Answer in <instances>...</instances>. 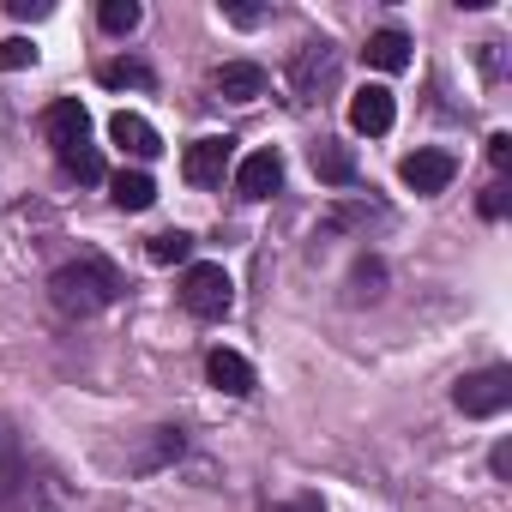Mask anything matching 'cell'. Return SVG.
Instances as JSON below:
<instances>
[{
    "label": "cell",
    "mask_w": 512,
    "mask_h": 512,
    "mask_svg": "<svg viewBox=\"0 0 512 512\" xmlns=\"http://www.w3.org/2000/svg\"><path fill=\"white\" fill-rule=\"evenodd\" d=\"M121 290H127V278L103 260V253H79V260H67V266L49 278V302H55L67 320L103 314L109 302H121Z\"/></svg>",
    "instance_id": "obj_1"
},
{
    "label": "cell",
    "mask_w": 512,
    "mask_h": 512,
    "mask_svg": "<svg viewBox=\"0 0 512 512\" xmlns=\"http://www.w3.org/2000/svg\"><path fill=\"white\" fill-rule=\"evenodd\" d=\"M181 308H187L193 320H223V314L235 308V284H229V272L211 266V260L187 266V278H181Z\"/></svg>",
    "instance_id": "obj_2"
},
{
    "label": "cell",
    "mask_w": 512,
    "mask_h": 512,
    "mask_svg": "<svg viewBox=\"0 0 512 512\" xmlns=\"http://www.w3.org/2000/svg\"><path fill=\"white\" fill-rule=\"evenodd\" d=\"M452 404H458L464 416H476V422L500 416V410L512 404V368H476V374H464L458 392H452Z\"/></svg>",
    "instance_id": "obj_3"
},
{
    "label": "cell",
    "mask_w": 512,
    "mask_h": 512,
    "mask_svg": "<svg viewBox=\"0 0 512 512\" xmlns=\"http://www.w3.org/2000/svg\"><path fill=\"white\" fill-rule=\"evenodd\" d=\"M43 133H49L55 157H67V151L91 145V115H85V103H79V97H55V103L43 109Z\"/></svg>",
    "instance_id": "obj_4"
},
{
    "label": "cell",
    "mask_w": 512,
    "mask_h": 512,
    "mask_svg": "<svg viewBox=\"0 0 512 512\" xmlns=\"http://www.w3.org/2000/svg\"><path fill=\"white\" fill-rule=\"evenodd\" d=\"M229 163H235V139H193L187 157H181V175H187L193 187H217Z\"/></svg>",
    "instance_id": "obj_5"
},
{
    "label": "cell",
    "mask_w": 512,
    "mask_h": 512,
    "mask_svg": "<svg viewBox=\"0 0 512 512\" xmlns=\"http://www.w3.org/2000/svg\"><path fill=\"white\" fill-rule=\"evenodd\" d=\"M398 175H404L410 193H446L452 175H458V163H452V151H410L398 163Z\"/></svg>",
    "instance_id": "obj_6"
},
{
    "label": "cell",
    "mask_w": 512,
    "mask_h": 512,
    "mask_svg": "<svg viewBox=\"0 0 512 512\" xmlns=\"http://www.w3.org/2000/svg\"><path fill=\"white\" fill-rule=\"evenodd\" d=\"M235 187H241V199H272L284 187V157L278 151H247L235 163Z\"/></svg>",
    "instance_id": "obj_7"
},
{
    "label": "cell",
    "mask_w": 512,
    "mask_h": 512,
    "mask_svg": "<svg viewBox=\"0 0 512 512\" xmlns=\"http://www.w3.org/2000/svg\"><path fill=\"white\" fill-rule=\"evenodd\" d=\"M392 91L386 85H362L356 97H350V127L356 133H368V139H380V133H392Z\"/></svg>",
    "instance_id": "obj_8"
},
{
    "label": "cell",
    "mask_w": 512,
    "mask_h": 512,
    "mask_svg": "<svg viewBox=\"0 0 512 512\" xmlns=\"http://www.w3.org/2000/svg\"><path fill=\"white\" fill-rule=\"evenodd\" d=\"M205 380H211L217 392H229V398H247L253 386H260V380H253V362L235 356V350H211V356H205Z\"/></svg>",
    "instance_id": "obj_9"
},
{
    "label": "cell",
    "mask_w": 512,
    "mask_h": 512,
    "mask_svg": "<svg viewBox=\"0 0 512 512\" xmlns=\"http://www.w3.org/2000/svg\"><path fill=\"white\" fill-rule=\"evenodd\" d=\"M332 67H338L332 43H308V49L296 55V73H290V79H296V97H302V103H314V97H320V85L332 79Z\"/></svg>",
    "instance_id": "obj_10"
},
{
    "label": "cell",
    "mask_w": 512,
    "mask_h": 512,
    "mask_svg": "<svg viewBox=\"0 0 512 512\" xmlns=\"http://www.w3.org/2000/svg\"><path fill=\"white\" fill-rule=\"evenodd\" d=\"M109 139L127 151V157H157L163 151V139H157V127L145 121V115H133V109H121V115H109Z\"/></svg>",
    "instance_id": "obj_11"
},
{
    "label": "cell",
    "mask_w": 512,
    "mask_h": 512,
    "mask_svg": "<svg viewBox=\"0 0 512 512\" xmlns=\"http://www.w3.org/2000/svg\"><path fill=\"white\" fill-rule=\"evenodd\" d=\"M211 85H217V97H229V103H253V97H266V67H253V61H223Z\"/></svg>",
    "instance_id": "obj_12"
},
{
    "label": "cell",
    "mask_w": 512,
    "mask_h": 512,
    "mask_svg": "<svg viewBox=\"0 0 512 512\" xmlns=\"http://www.w3.org/2000/svg\"><path fill=\"white\" fill-rule=\"evenodd\" d=\"M362 55H368V67H380V73H404V67H410V37H404L398 25H386V31L368 37Z\"/></svg>",
    "instance_id": "obj_13"
},
{
    "label": "cell",
    "mask_w": 512,
    "mask_h": 512,
    "mask_svg": "<svg viewBox=\"0 0 512 512\" xmlns=\"http://www.w3.org/2000/svg\"><path fill=\"white\" fill-rule=\"evenodd\" d=\"M109 199H115L121 211H151V205H157V181H151L145 169H121V175L109 181Z\"/></svg>",
    "instance_id": "obj_14"
},
{
    "label": "cell",
    "mask_w": 512,
    "mask_h": 512,
    "mask_svg": "<svg viewBox=\"0 0 512 512\" xmlns=\"http://www.w3.org/2000/svg\"><path fill=\"white\" fill-rule=\"evenodd\" d=\"M314 175H320V181H332V187H350V181H356V157H350L344 145L320 139V145H314Z\"/></svg>",
    "instance_id": "obj_15"
},
{
    "label": "cell",
    "mask_w": 512,
    "mask_h": 512,
    "mask_svg": "<svg viewBox=\"0 0 512 512\" xmlns=\"http://www.w3.org/2000/svg\"><path fill=\"white\" fill-rule=\"evenodd\" d=\"M187 253H193V235H187V229H163V235L145 241V260H151V266H181Z\"/></svg>",
    "instance_id": "obj_16"
},
{
    "label": "cell",
    "mask_w": 512,
    "mask_h": 512,
    "mask_svg": "<svg viewBox=\"0 0 512 512\" xmlns=\"http://www.w3.org/2000/svg\"><path fill=\"white\" fill-rule=\"evenodd\" d=\"M97 79H103L109 91H127V85H133V91H151V67H145V61H109Z\"/></svg>",
    "instance_id": "obj_17"
},
{
    "label": "cell",
    "mask_w": 512,
    "mask_h": 512,
    "mask_svg": "<svg viewBox=\"0 0 512 512\" xmlns=\"http://www.w3.org/2000/svg\"><path fill=\"white\" fill-rule=\"evenodd\" d=\"M19 488V434L0 422V500Z\"/></svg>",
    "instance_id": "obj_18"
},
{
    "label": "cell",
    "mask_w": 512,
    "mask_h": 512,
    "mask_svg": "<svg viewBox=\"0 0 512 512\" xmlns=\"http://www.w3.org/2000/svg\"><path fill=\"white\" fill-rule=\"evenodd\" d=\"M103 31L109 37H127V31H139V0H103Z\"/></svg>",
    "instance_id": "obj_19"
},
{
    "label": "cell",
    "mask_w": 512,
    "mask_h": 512,
    "mask_svg": "<svg viewBox=\"0 0 512 512\" xmlns=\"http://www.w3.org/2000/svg\"><path fill=\"white\" fill-rule=\"evenodd\" d=\"M61 169H67L73 181H103V157H97V145H79V151H67V157H61Z\"/></svg>",
    "instance_id": "obj_20"
},
{
    "label": "cell",
    "mask_w": 512,
    "mask_h": 512,
    "mask_svg": "<svg viewBox=\"0 0 512 512\" xmlns=\"http://www.w3.org/2000/svg\"><path fill=\"white\" fill-rule=\"evenodd\" d=\"M25 67H37V43L7 37V43H0V73H25Z\"/></svg>",
    "instance_id": "obj_21"
},
{
    "label": "cell",
    "mask_w": 512,
    "mask_h": 512,
    "mask_svg": "<svg viewBox=\"0 0 512 512\" xmlns=\"http://www.w3.org/2000/svg\"><path fill=\"white\" fill-rule=\"evenodd\" d=\"M175 452H181V428H157L151 452H145V458H133V464H139V470H157V464H163V458H175Z\"/></svg>",
    "instance_id": "obj_22"
},
{
    "label": "cell",
    "mask_w": 512,
    "mask_h": 512,
    "mask_svg": "<svg viewBox=\"0 0 512 512\" xmlns=\"http://www.w3.org/2000/svg\"><path fill=\"white\" fill-rule=\"evenodd\" d=\"M380 284H386V272H380V260H368V266H356V296H380Z\"/></svg>",
    "instance_id": "obj_23"
},
{
    "label": "cell",
    "mask_w": 512,
    "mask_h": 512,
    "mask_svg": "<svg viewBox=\"0 0 512 512\" xmlns=\"http://www.w3.org/2000/svg\"><path fill=\"white\" fill-rule=\"evenodd\" d=\"M7 13H13V19H43L49 0H7Z\"/></svg>",
    "instance_id": "obj_24"
},
{
    "label": "cell",
    "mask_w": 512,
    "mask_h": 512,
    "mask_svg": "<svg viewBox=\"0 0 512 512\" xmlns=\"http://www.w3.org/2000/svg\"><path fill=\"white\" fill-rule=\"evenodd\" d=\"M506 205H512V199H506V187L494 181V187L482 193V211H488V217H506Z\"/></svg>",
    "instance_id": "obj_25"
},
{
    "label": "cell",
    "mask_w": 512,
    "mask_h": 512,
    "mask_svg": "<svg viewBox=\"0 0 512 512\" xmlns=\"http://www.w3.org/2000/svg\"><path fill=\"white\" fill-rule=\"evenodd\" d=\"M488 157L506 169V157H512V133H494V139H488Z\"/></svg>",
    "instance_id": "obj_26"
},
{
    "label": "cell",
    "mask_w": 512,
    "mask_h": 512,
    "mask_svg": "<svg viewBox=\"0 0 512 512\" xmlns=\"http://www.w3.org/2000/svg\"><path fill=\"white\" fill-rule=\"evenodd\" d=\"M488 464H494V476H512V440H500V446H494V458H488Z\"/></svg>",
    "instance_id": "obj_27"
},
{
    "label": "cell",
    "mask_w": 512,
    "mask_h": 512,
    "mask_svg": "<svg viewBox=\"0 0 512 512\" xmlns=\"http://www.w3.org/2000/svg\"><path fill=\"white\" fill-rule=\"evenodd\" d=\"M223 13H229V25H260V19H266L260 7H223Z\"/></svg>",
    "instance_id": "obj_28"
},
{
    "label": "cell",
    "mask_w": 512,
    "mask_h": 512,
    "mask_svg": "<svg viewBox=\"0 0 512 512\" xmlns=\"http://www.w3.org/2000/svg\"><path fill=\"white\" fill-rule=\"evenodd\" d=\"M278 512H320V500H314V494H302V500H290V506H278Z\"/></svg>",
    "instance_id": "obj_29"
}]
</instances>
